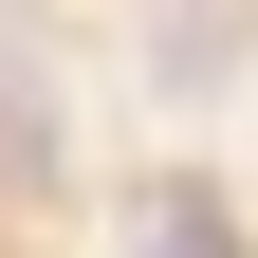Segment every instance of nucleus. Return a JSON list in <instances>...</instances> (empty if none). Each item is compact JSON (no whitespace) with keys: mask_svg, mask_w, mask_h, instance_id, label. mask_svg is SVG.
<instances>
[{"mask_svg":"<svg viewBox=\"0 0 258 258\" xmlns=\"http://www.w3.org/2000/svg\"><path fill=\"white\" fill-rule=\"evenodd\" d=\"M148 258H221V240H203V203H148Z\"/></svg>","mask_w":258,"mask_h":258,"instance_id":"f257e3e1","label":"nucleus"}]
</instances>
